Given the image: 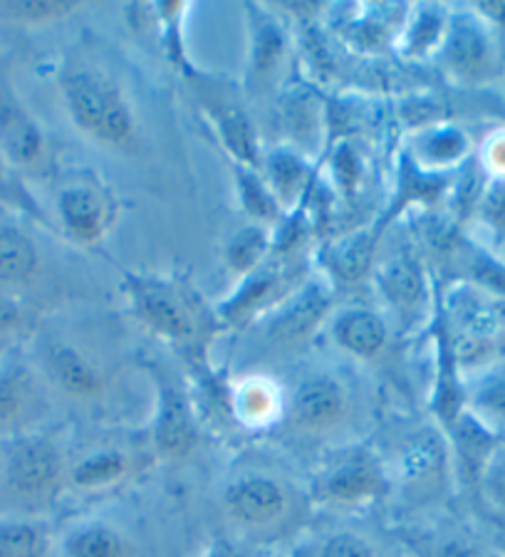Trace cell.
<instances>
[{"mask_svg":"<svg viewBox=\"0 0 505 557\" xmlns=\"http://www.w3.org/2000/svg\"><path fill=\"white\" fill-rule=\"evenodd\" d=\"M285 50L283 33L275 28L270 21H256V33H253V70L256 75H266V72L278 65Z\"/></svg>","mask_w":505,"mask_h":557,"instance_id":"cell-26","label":"cell"},{"mask_svg":"<svg viewBox=\"0 0 505 557\" xmlns=\"http://www.w3.org/2000/svg\"><path fill=\"white\" fill-rule=\"evenodd\" d=\"M58 215L62 228L77 244H97L112 223V199L95 182H72L60 188Z\"/></svg>","mask_w":505,"mask_h":557,"instance_id":"cell-10","label":"cell"},{"mask_svg":"<svg viewBox=\"0 0 505 557\" xmlns=\"http://www.w3.org/2000/svg\"><path fill=\"white\" fill-rule=\"evenodd\" d=\"M471 414L485 426H505V374H493L476 386Z\"/></svg>","mask_w":505,"mask_h":557,"instance_id":"cell-25","label":"cell"},{"mask_svg":"<svg viewBox=\"0 0 505 557\" xmlns=\"http://www.w3.org/2000/svg\"><path fill=\"white\" fill-rule=\"evenodd\" d=\"M40 407V389L28 364L17 357L0 359V438L28 434L25 424Z\"/></svg>","mask_w":505,"mask_h":557,"instance_id":"cell-11","label":"cell"},{"mask_svg":"<svg viewBox=\"0 0 505 557\" xmlns=\"http://www.w3.org/2000/svg\"><path fill=\"white\" fill-rule=\"evenodd\" d=\"M23 325V310L13 298L0 295V343L13 335Z\"/></svg>","mask_w":505,"mask_h":557,"instance_id":"cell-38","label":"cell"},{"mask_svg":"<svg viewBox=\"0 0 505 557\" xmlns=\"http://www.w3.org/2000/svg\"><path fill=\"white\" fill-rule=\"evenodd\" d=\"M0 483L25 506L40 508L60 496L67 483V461L50 436H13L0 454Z\"/></svg>","mask_w":505,"mask_h":557,"instance_id":"cell-3","label":"cell"},{"mask_svg":"<svg viewBox=\"0 0 505 557\" xmlns=\"http://www.w3.org/2000/svg\"><path fill=\"white\" fill-rule=\"evenodd\" d=\"M215 122H219L221 137L225 144H229L231 151H236V157L243 161V164H253L258 157V151H256V137H253L246 116L238 112H225Z\"/></svg>","mask_w":505,"mask_h":557,"instance_id":"cell-28","label":"cell"},{"mask_svg":"<svg viewBox=\"0 0 505 557\" xmlns=\"http://www.w3.org/2000/svg\"><path fill=\"white\" fill-rule=\"evenodd\" d=\"M241 182V199L246 211L256 219H275L278 206H275V194H270L268 188L258 182L253 174L238 172Z\"/></svg>","mask_w":505,"mask_h":557,"instance_id":"cell-33","label":"cell"},{"mask_svg":"<svg viewBox=\"0 0 505 557\" xmlns=\"http://www.w3.org/2000/svg\"><path fill=\"white\" fill-rule=\"evenodd\" d=\"M332 335H335V343L345 349V352L362 359L377 357L386 345L384 320L372 310L362 308L342 312L335 320Z\"/></svg>","mask_w":505,"mask_h":557,"instance_id":"cell-15","label":"cell"},{"mask_svg":"<svg viewBox=\"0 0 505 557\" xmlns=\"http://www.w3.org/2000/svg\"><path fill=\"white\" fill-rule=\"evenodd\" d=\"M446 469V444L439 434H421L402 456V475L409 483H436Z\"/></svg>","mask_w":505,"mask_h":557,"instance_id":"cell-21","label":"cell"},{"mask_svg":"<svg viewBox=\"0 0 505 557\" xmlns=\"http://www.w3.org/2000/svg\"><path fill=\"white\" fill-rule=\"evenodd\" d=\"M483 213H485V221L498 231V236L505 238V182L493 178V186L489 188V194H485V201H483Z\"/></svg>","mask_w":505,"mask_h":557,"instance_id":"cell-35","label":"cell"},{"mask_svg":"<svg viewBox=\"0 0 505 557\" xmlns=\"http://www.w3.org/2000/svg\"><path fill=\"white\" fill-rule=\"evenodd\" d=\"M126 293L137 318L155 335L176 345L182 352H198L206 345L211 325L201 302L188 287L155 281V277L126 275Z\"/></svg>","mask_w":505,"mask_h":557,"instance_id":"cell-2","label":"cell"},{"mask_svg":"<svg viewBox=\"0 0 505 557\" xmlns=\"http://www.w3.org/2000/svg\"><path fill=\"white\" fill-rule=\"evenodd\" d=\"M48 380L72 399H95L104 389V374L87 355L67 343H50L42 349Z\"/></svg>","mask_w":505,"mask_h":557,"instance_id":"cell-12","label":"cell"},{"mask_svg":"<svg viewBox=\"0 0 505 557\" xmlns=\"http://www.w3.org/2000/svg\"><path fill=\"white\" fill-rule=\"evenodd\" d=\"M223 510L248 533H263L281 525L291 513V493L281 481L266 473H246L223 488Z\"/></svg>","mask_w":505,"mask_h":557,"instance_id":"cell-5","label":"cell"},{"mask_svg":"<svg viewBox=\"0 0 505 557\" xmlns=\"http://www.w3.org/2000/svg\"><path fill=\"white\" fill-rule=\"evenodd\" d=\"M40 268L33 238L13 223H0V285H28Z\"/></svg>","mask_w":505,"mask_h":557,"instance_id":"cell-17","label":"cell"},{"mask_svg":"<svg viewBox=\"0 0 505 557\" xmlns=\"http://www.w3.org/2000/svg\"><path fill=\"white\" fill-rule=\"evenodd\" d=\"M312 557H379V553L357 533H335L324 537Z\"/></svg>","mask_w":505,"mask_h":557,"instance_id":"cell-34","label":"cell"},{"mask_svg":"<svg viewBox=\"0 0 505 557\" xmlns=\"http://www.w3.org/2000/svg\"><path fill=\"white\" fill-rule=\"evenodd\" d=\"M157 386V411L151 426V442L167 461H182L198 444V424L192 399L176 376L164 367H149Z\"/></svg>","mask_w":505,"mask_h":557,"instance_id":"cell-4","label":"cell"},{"mask_svg":"<svg viewBox=\"0 0 505 557\" xmlns=\"http://www.w3.org/2000/svg\"><path fill=\"white\" fill-rule=\"evenodd\" d=\"M444 58L448 70L466 83H485L495 72V42L483 17L458 13L448 23L444 38Z\"/></svg>","mask_w":505,"mask_h":557,"instance_id":"cell-8","label":"cell"},{"mask_svg":"<svg viewBox=\"0 0 505 557\" xmlns=\"http://www.w3.org/2000/svg\"><path fill=\"white\" fill-rule=\"evenodd\" d=\"M201 557H243L236 547L229 543H215L209 553H204Z\"/></svg>","mask_w":505,"mask_h":557,"instance_id":"cell-39","label":"cell"},{"mask_svg":"<svg viewBox=\"0 0 505 557\" xmlns=\"http://www.w3.org/2000/svg\"><path fill=\"white\" fill-rule=\"evenodd\" d=\"M270 178H273V188L278 194L291 196L305 182V164L293 151H275L270 157Z\"/></svg>","mask_w":505,"mask_h":557,"instance_id":"cell-30","label":"cell"},{"mask_svg":"<svg viewBox=\"0 0 505 557\" xmlns=\"http://www.w3.org/2000/svg\"><path fill=\"white\" fill-rule=\"evenodd\" d=\"M483 164L493 174V178L505 182V129L495 132L493 137H489V141H485Z\"/></svg>","mask_w":505,"mask_h":557,"instance_id":"cell-36","label":"cell"},{"mask_svg":"<svg viewBox=\"0 0 505 557\" xmlns=\"http://www.w3.org/2000/svg\"><path fill=\"white\" fill-rule=\"evenodd\" d=\"M79 3H50V0H28V3H5L8 15L25 23H52L77 11Z\"/></svg>","mask_w":505,"mask_h":557,"instance_id":"cell-32","label":"cell"},{"mask_svg":"<svg viewBox=\"0 0 505 557\" xmlns=\"http://www.w3.org/2000/svg\"><path fill=\"white\" fill-rule=\"evenodd\" d=\"M275 287H278L275 273H250L248 281L241 285V290L223 305L221 314L229 322L246 320L250 318V312H256L260 305L270 300V295L275 293Z\"/></svg>","mask_w":505,"mask_h":557,"instance_id":"cell-24","label":"cell"},{"mask_svg":"<svg viewBox=\"0 0 505 557\" xmlns=\"http://www.w3.org/2000/svg\"><path fill=\"white\" fill-rule=\"evenodd\" d=\"M372 253H374L372 236H355L349 240H342L340 246L330 250V271L335 273L340 281L355 283L367 273Z\"/></svg>","mask_w":505,"mask_h":557,"instance_id":"cell-23","label":"cell"},{"mask_svg":"<svg viewBox=\"0 0 505 557\" xmlns=\"http://www.w3.org/2000/svg\"><path fill=\"white\" fill-rule=\"evenodd\" d=\"M468 151V139L461 129L456 127H446V129H436L431 137L423 144V159L427 164L434 166H448L461 161Z\"/></svg>","mask_w":505,"mask_h":557,"instance_id":"cell-27","label":"cell"},{"mask_svg":"<svg viewBox=\"0 0 505 557\" xmlns=\"http://www.w3.org/2000/svg\"><path fill=\"white\" fill-rule=\"evenodd\" d=\"M132 473V458L120 448H97L67 469V483L83 493L112 488Z\"/></svg>","mask_w":505,"mask_h":557,"instance_id":"cell-13","label":"cell"},{"mask_svg":"<svg viewBox=\"0 0 505 557\" xmlns=\"http://www.w3.org/2000/svg\"><path fill=\"white\" fill-rule=\"evenodd\" d=\"M233 411L250 429L270 426L281 417L283 397L268 380H246L233 392Z\"/></svg>","mask_w":505,"mask_h":557,"instance_id":"cell-18","label":"cell"},{"mask_svg":"<svg viewBox=\"0 0 505 557\" xmlns=\"http://www.w3.org/2000/svg\"><path fill=\"white\" fill-rule=\"evenodd\" d=\"M0 557H50L48 528L33 518H0Z\"/></svg>","mask_w":505,"mask_h":557,"instance_id":"cell-20","label":"cell"},{"mask_svg":"<svg viewBox=\"0 0 505 557\" xmlns=\"http://www.w3.org/2000/svg\"><path fill=\"white\" fill-rule=\"evenodd\" d=\"M65 557H134V545L120 528L102 520L75 525L62 537Z\"/></svg>","mask_w":505,"mask_h":557,"instance_id":"cell-16","label":"cell"},{"mask_svg":"<svg viewBox=\"0 0 505 557\" xmlns=\"http://www.w3.org/2000/svg\"><path fill=\"white\" fill-rule=\"evenodd\" d=\"M379 287L384 298L399 310H414L427 300V285H423L419 265L407 258L392 260L379 271Z\"/></svg>","mask_w":505,"mask_h":557,"instance_id":"cell-19","label":"cell"},{"mask_svg":"<svg viewBox=\"0 0 505 557\" xmlns=\"http://www.w3.org/2000/svg\"><path fill=\"white\" fill-rule=\"evenodd\" d=\"M390 491L382 461L369 451H349L320 473L315 496L340 508H362L377 503Z\"/></svg>","mask_w":505,"mask_h":557,"instance_id":"cell-6","label":"cell"},{"mask_svg":"<svg viewBox=\"0 0 505 557\" xmlns=\"http://www.w3.org/2000/svg\"><path fill=\"white\" fill-rule=\"evenodd\" d=\"M62 100L75 127L110 149H132L137 141V116L122 87L107 72L72 65L60 77Z\"/></svg>","mask_w":505,"mask_h":557,"instance_id":"cell-1","label":"cell"},{"mask_svg":"<svg viewBox=\"0 0 505 557\" xmlns=\"http://www.w3.org/2000/svg\"><path fill=\"white\" fill-rule=\"evenodd\" d=\"M481 488L495 508L505 510V442L493 448L481 471Z\"/></svg>","mask_w":505,"mask_h":557,"instance_id":"cell-31","label":"cell"},{"mask_svg":"<svg viewBox=\"0 0 505 557\" xmlns=\"http://www.w3.org/2000/svg\"><path fill=\"white\" fill-rule=\"evenodd\" d=\"M0 359H3V352H0Z\"/></svg>","mask_w":505,"mask_h":557,"instance_id":"cell-40","label":"cell"},{"mask_svg":"<svg viewBox=\"0 0 505 557\" xmlns=\"http://www.w3.org/2000/svg\"><path fill=\"white\" fill-rule=\"evenodd\" d=\"M0 196L8 201H15L17 206H23L25 211H30L33 215H40L38 206L33 203V199L28 194L23 191V188H17L13 182H11V174H8V164L3 159H0Z\"/></svg>","mask_w":505,"mask_h":557,"instance_id":"cell-37","label":"cell"},{"mask_svg":"<svg viewBox=\"0 0 505 557\" xmlns=\"http://www.w3.org/2000/svg\"><path fill=\"white\" fill-rule=\"evenodd\" d=\"M330 298L324 295L322 287H308L287 308L273 320L270 335L283 345H295L310 335L328 314Z\"/></svg>","mask_w":505,"mask_h":557,"instance_id":"cell-14","label":"cell"},{"mask_svg":"<svg viewBox=\"0 0 505 557\" xmlns=\"http://www.w3.org/2000/svg\"><path fill=\"white\" fill-rule=\"evenodd\" d=\"M293 426L303 434H324L347 417V392L330 374H312L295 386L291 399Z\"/></svg>","mask_w":505,"mask_h":557,"instance_id":"cell-9","label":"cell"},{"mask_svg":"<svg viewBox=\"0 0 505 557\" xmlns=\"http://www.w3.org/2000/svg\"><path fill=\"white\" fill-rule=\"evenodd\" d=\"M0 159L28 172H35L48 161V137L3 72H0Z\"/></svg>","mask_w":505,"mask_h":557,"instance_id":"cell-7","label":"cell"},{"mask_svg":"<svg viewBox=\"0 0 505 557\" xmlns=\"http://www.w3.org/2000/svg\"><path fill=\"white\" fill-rule=\"evenodd\" d=\"M270 248L268 231L263 226H246L229 240L225 248V263L236 275H250L260 265Z\"/></svg>","mask_w":505,"mask_h":557,"instance_id":"cell-22","label":"cell"},{"mask_svg":"<svg viewBox=\"0 0 505 557\" xmlns=\"http://www.w3.org/2000/svg\"><path fill=\"white\" fill-rule=\"evenodd\" d=\"M409 547L417 557H485L481 547L464 537H414Z\"/></svg>","mask_w":505,"mask_h":557,"instance_id":"cell-29","label":"cell"}]
</instances>
